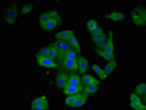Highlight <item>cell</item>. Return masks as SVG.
<instances>
[{"mask_svg": "<svg viewBox=\"0 0 146 110\" xmlns=\"http://www.w3.org/2000/svg\"><path fill=\"white\" fill-rule=\"evenodd\" d=\"M34 8H36V3H34V2H25V3L21 5V11H20L21 20H25L29 13H33Z\"/></svg>", "mask_w": 146, "mask_h": 110, "instance_id": "cell-10", "label": "cell"}, {"mask_svg": "<svg viewBox=\"0 0 146 110\" xmlns=\"http://www.w3.org/2000/svg\"><path fill=\"white\" fill-rule=\"evenodd\" d=\"M89 70H93L94 76H98L102 83H107V81H109V76L106 74L104 68H102V65H99V63H91V68H89Z\"/></svg>", "mask_w": 146, "mask_h": 110, "instance_id": "cell-7", "label": "cell"}, {"mask_svg": "<svg viewBox=\"0 0 146 110\" xmlns=\"http://www.w3.org/2000/svg\"><path fill=\"white\" fill-rule=\"evenodd\" d=\"M70 45H72V49L75 50V52H78V53H81V45H80V39H78V36L75 34V36L70 39Z\"/></svg>", "mask_w": 146, "mask_h": 110, "instance_id": "cell-14", "label": "cell"}, {"mask_svg": "<svg viewBox=\"0 0 146 110\" xmlns=\"http://www.w3.org/2000/svg\"><path fill=\"white\" fill-rule=\"evenodd\" d=\"M146 24V18H133L130 20V26H135V28H143Z\"/></svg>", "mask_w": 146, "mask_h": 110, "instance_id": "cell-15", "label": "cell"}, {"mask_svg": "<svg viewBox=\"0 0 146 110\" xmlns=\"http://www.w3.org/2000/svg\"><path fill=\"white\" fill-rule=\"evenodd\" d=\"M37 21H39V26H41V31H42V32H52L54 29L58 26V23H57L55 20L46 18V16L41 15V13H39V18H37Z\"/></svg>", "mask_w": 146, "mask_h": 110, "instance_id": "cell-4", "label": "cell"}, {"mask_svg": "<svg viewBox=\"0 0 146 110\" xmlns=\"http://www.w3.org/2000/svg\"><path fill=\"white\" fill-rule=\"evenodd\" d=\"M102 68H104L106 74L107 76H114L115 70H117V58H114V60H110V62H106V65H102Z\"/></svg>", "mask_w": 146, "mask_h": 110, "instance_id": "cell-11", "label": "cell"}, {"mask_svg": "<svg viewBox=\"0 0 146 110\" xmlns=\"http://www.w3.org/2000/svg\"><path fill=\"white\" fill-rule=\"evenodd\" d=\"M104 16H106V20L110 21V23H122V21L127 18V13L123 10L114 8V10H107Z\"/></svg>", "mask_w": 146, "mask_h": 110, "instance_id": "cell-5", "label": "cell"}, {"mask_svg": "<svg viewBox=\"0 0 146 110\" xmlns=\"http://www.w3.org/2000/svg\"><path fill=\"white\" fill-rule=\"evenodd\" d=\"M29 109L31 110H47V109H50V100H49L47 96L39 94L29 102Z\"/></svg>", "mask_w": 146, "mask_h": 110, "instance_id": "cell-3", "label": "cell"}, {"mask_svg": "<svg viewBox=\"0 0 146 110\" xmlns=\"http://www.w3.org/2000/svg\"><path fill=\"white\" fill-rule=\"evenodd\" d=\"M127 18H130V20H133V18H146V8H145V5H143V3L135 5L130 10V13L127 15Z\"/></svg>", "mask_w": 146, "mask_h": 110, "instance_id": "cell-8", "label": "cell"}, {"mask_svg": "<svg viewBox=\"0 0 146 110\" xmlns=\"http://www.w3.org/2000/svg\"><path fill=\"white\" fill-rule=\"evenodd\" d=\"M68 78H70V71H68V70H65L63 67L57 68L55 70V76H54V84H55V88L62 91L68 84Z\"/></svg>", "mask_w": 146, "mask_h": 110, "instance_id": "cell-2", "label": "cell"}, {"mask_svg": "<svg viewBox=\"0 0 146 110\" xmlns=\"http://www.w3.org/2000/svg\"><path fill=\"white\" fill-rule=\"evenodd\" d=\"M2 20L8 28H15L20 23V11H18L16 2H11L10 5L2 8Z\"/></svg>", "mask_w": 146, "mask_h": 110, "instance_id": "cell-1", "label": "cell"}, {"mask_svg": "<svg viewBox=\"0 0 146 110\" xmlns=\"http://www.w3.org/2000/svg\"><path fill=\"white\" fill-rule=\"evenodd\" d=\"M128 107L133 110H145L146 109V105L143 100H136V102H131V104H128Z\"/></svg>", "mask_w": 146, "mask_h": 110, "instance_id": "cell-16", "label": "cell"}, {"mask_svg": "<svg viewBox=\"0 0 146 110\" xmlns=\"http://www.w3.org/2000/svg\"><path fill=\"white\" fill-rule=\"evenodd\" d=\"M133 92L140 96L141 100H145V97H146V83H145V81H141V83L136 84L135 89H133Z\"/></svg>", "mask_w": 146, "mask_h": 110, "instance_id": "cell-13", "label": "cell"}, {"mask_svg": "<svg viewBox=\"0 0 146 110\" xmlns=\"http://www.w3.org/2000/svg\"><path fill=\"white\" fill-rule=\"evenodd\" d=\"M76 32L73 29H62V31H57L55 32V41H62V42H68L75 36Z\"/></svg>", "mask_w": 146, "mask_h": 110, "instance_id": "cell-9", "label": "cell"}, {"mask_svg": "<svg viewBox=\"0 0 146 110\" xmlns=\"http://www.w3.org/2000/svg\"><path fill=\"white\" fill-rule=\"evenodd\" d=\"M89 68H91V62H89V58L86 57V55H81V53H80V57H78V71H76V73L78 74L88 73Z\"/></svg>", "mask_w": 146, "mask_h": 110, "instance_id": "cell-6", "label": "cell"}, {"mask_svg": "<svg viewBox=\"0 0 146 110\" xmlns=\"http://www.w3.org/2000/svg\"><path fill=\"white\" fill-rule=\"evenodd\" d=\"M83 92H86V94L91 97V96H98L101 94V88L99 86H94V84H86V86H83Z\"/></svg>", "mask_w": 146, "mask_h": 110, "instance_id": "cell-12", "label": "cell"}]
</instances>
